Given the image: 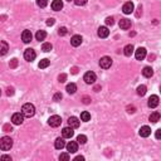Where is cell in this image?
I'll list each match as a JSON object with an SVG mask.
<instances>
[{
	"label": "cell",
	"mask_w": 161,
	"mask_h": 161,
	"mask_svg": "<svg viewBox=\"0 0 161 161\" xmlns=\"http://www.w3.org/2000/svg\"><path fill=\"white\" fill-rule=\"evenodd\" d=\"M22 113L25 117H33L35 113V107L32 103H25L22 107Z\"/></svg>",
	"instance_id": "obj_1"
},
{
	"label": "cell",
	"mask_w": 161,
	"mask_h": 161,
	"mask_svg": "<svg viewBox=\"0 0 161 161\" xmlns=\"http://www.w3.org/2000/svg\"><path fill=\"white\" fill-rule=\"evenodd\" d=\"M11 147H13V140L8 136L1 137V140H0V149L3 151H8V150H10Z\"/></svg>",
	"instance_id": "obj_2"
},
{
	"label": "cell",
	"mask_w": 161,
	"mask_h": 161,
	"mask_svg": "<svg viewBox=\"0 0 161 161\" xmlns=\"http://www.w3.org/2000/svg\"><path fill=\"white\" fill-rule=\"evenodd\" d=\"M83 79H84V82H86L87 84H93L96 82V79H97V76H96L95 72H87V73L84 74Z\"/></svg>",
	"instance_id": "obj_3"
},
{
	"label": "cell",
	"mask_w": 161,
	"mask_h": 161,
	"mask_svg": "<svg viewBox=\"0 0 161 161\" xmlns=\"http://www.w3.org/2000/svg\"><path fill=\"white\" fill-rule=\"evenodd\" d=\"M112 66V59L109 57H102L100 59V67L103 69H108Z\"/></svg>",
	"instance_id": "obj_4"
},
{
	"label": "cell",
	"mask_w": 161,
	"mask_h": 161,
	"mask_svg": "<svg viewBox=\"0 0 161 161\" xmlns=\"http://www.w3.org/2000/svg\"><path fill=\"white\" fill-rule=\"evenodd\" d=\"M37 57V53H35V50L34 49H25V52H24V58H25V61H28V62H33L35 59Z\"/></svg>",
	"instance_id": "obj_5"
},
{
	"label": "cell",
	"mask_w": 161,
	"mask_h": 161,
	"mask_svg": "<svg viewBox=\"0 0 161 161\" xmlns=\"http://www.w3.org/2000/svg\"><path fill=\"white\" fill-rule=\"evenodd\" d=\"M48 124H49V126H52V127H58V126H61V124H62V118L59 117L58 115L50 116L49 120H48Z\"/></svg>",
	"instance_id": "obj_6"
},
{
	"label": "cell",
	"mask_w": 161,
	"mask_h": 161,
	"mask_svg": "<svg viewBox=\"0 0 161 161\" xmlns=\"http://www.w3.org/2000/svg\"><path fill=\"white\" fill-rule=\"evenodd\" d=\"M24 115L23 113H14V115L11 116V122L14 125H22L24 122Z\"/></svg>",
	"instance_id": "obj_7"
},
{
	"label": "cell",
	"mask_w": 161,
	"mask_h": 161,
	"mask_svg": "<svg viewBox=\"0 0 161 161\" xmlns=\"http://www.w3.org/2000/svg\"><path fill=\"white\" fill-rule=\"evenodd\" d=\"M135 57H136L137 61H142V59L146 57V49H145V48H141V47H140L138 49L135 50Z\"/></svg>",
	"instance_id": "obj_8"
},
{
	"label": "cell",
	"mask_w": 161,
	"mask_h": 161,
	"mask_svg": "<svg viewBox=\"0 0 161 161\" xmlns=\"http://www.w3.org/2000/svg\"><path fill=\"white\" fill-rule=\"evenodd\" d=\"M67 150H68L69 154H74V152L78 151V143L76 141H69L67 143Z\"/></svg>",
	"instance_id": "obj_9"
},
{
	"label": "cell",
	"mask_w": 161,
	"mask_h": 161,
	"mask_svg": "<svg viewBox=\"0 0 161 161\" xmlns=\"http://www.w3.org/2000/svg\"><path fill=\"white\" fill-rule=\"evenodd\" d=\"M133 3L132 1H127L124 4V6H122V11L125 13V14H131V13L133 11Z\"/></svg>",
	"instance_id": "obj_10"
},
{
	"label": "cell",
	"mask_w": 161,
	"mask_h": 161,
	"mask_svg": "<svg viewBox=\"0 0 161 161\" xmlns=\"http://www.w3.org/2000/svg\"><path fill=\"white\" fill-rule=\"evenodd\" d=\"M147 105H149L150 108H155L159 106V97L156 95H152L150 98H149V102H147Z\"/></svg>",
	"instance_id": "obj_11"
},
{
	"label": "cell",
	"mask_w": 161,
	"mask_h": 161,
	"mask_svg": "<svg viewBox=\"0 0 161 161\" xmlns=\"http://www.w3.org/2000/svg\"><path fill=\"white\" fill-rule=\"evenodd\" d=\"M62 135H63V137L64 138H72L73 137V135H74V131L73 129L69 126V127H64L62 131Z\"/></svg>",
	"instance_id": "obj_12"
},
{
	"label": "cell",
	"mask_w": 161,
	"mask_h": 161,
	"mask_svg": "<svg viewBox=\"0 0 161 161\" xmlns=\"http://www.w3.org/2000/svg\"><path fill=\"white\" fill-rule=\"evenodd\" d=\"M138 133H140V136L141 137H149L151 135V129L149 126H142L141 129H140Z\"/></svg>",
	"instance_id": "obj_13"
},
{
	"label": "cell",
	"mask_w": 161,
	"mask_h": 161,
	"mask_svg": "<svg viewBox=\"0 0 161 161\" xmlns=\"http://www.w3.org/2000/svg\"><path fill=\"white\" fill-rule=\"evenodd\" d=\"M32 38H33V34H32L30 30H24L22 33V40L24 43H29V42L32 40Z\"/></svg>",
	"instance_id": "obj_14"
},
{
	"label": "cell",
	"mask_w": 161,
	"mask_h": 161,
	"mask_svg": "<svg viewBox=\"0 0 161 161\" xmlns=\"http://www.w3.org/2000/svg\"><path fill=\"white\" fill-rule=\"evenodd\" d=\"M109 35V30L107 27H100L98 28V37L100 38H107Z\"/></svg>",
	"instance_id": "obj_15"
},
{
	"label": "cell",
	"mask_w": 161,
	"mask_h": 161,
	"mask_svg": "<svg viewBox=\"0 0 161 161\" xmlns=\"http://www.w3.org/2000/svg\"><path fill=\"white\" fill-rule=\"evenodd\" d=\"M118 25H120L121 29H125V30H127V29L131 28V20H129V19H121L120 23H118Z\"/></svg>",
	"instance_id": "obj_16"
},
{
	"label": "cell",
	"mask_w": 161,
	"mask_h": 161,
	"mask_svg": "<svg viewBox=\"0 0 161 161\" xmlns=\"http://www.w3.org/2000/svg\"><path fill=\"white\" fill-rule=\"evenodd\" d=\"M71 44L73 47H78L82 44V37L80 35H73L71 38Z\"/></svg>",
	"instance_id": "obj_17"
},
{
	"label": "cell",
	"mask_w": 161,
	"mask_h": 161,
	"mask_svg": "<svg viewBox=\"0 0 161 161\" xmlns=\"http://www.w3.org/2000/svg\"><path fill=\"white\" fill-rule=\"evenodd\" d=\"M68 125L72 127V129H78V127H79V120L77 117H69Z\"/></svg>",
	"instance_id": "obj_18"
},
{
	"label": "cell",
	"mask_w": 161,
	"mask_h": 161,
	"mask_svg": "<svg viewBox=\"0 0 161 161\" xmlns=\"http://www.w3.org/2000/svg\"><path fill=\"white\" fill-rule=\"evenodd\" d=\"M135 48H133V45L132 44H127L125 48H124V53H125V56H127V57H131L133 54V50Z\"/></svg>",
	"instance_id": "obj_19"
},
{
	"label": "cell",
	"mask_w": 161,
	"mask_h": 161,
	"mask_svg": "<svg viewBox=\"0 0 161 161\" xmlns=\"http://www.w3.org/2000/svg\"><path fill=\"white\" fill-rule=\"evenodd\" d=\"M62 8H63V1H62V0H53V3H52V9L53 10L58 11V10H61Z\"/></svg>",
	"instance_id": "obj_20"
},
{
	"label": "cell",
	"mask_w": 161,
	"mask_h": 161,
	"mask_svg": "<svg viewBox=\"0 0 161 161\" xmlns=\"http://www.w3.org/2000/svg\"><path fill=\"white\" fill-rule=\"evenodd\" d=\"M142 74H143V77H146V78H150L154 76V71H152L151 67H145V68L142 69Z\"/></svg>",
	"instance_id": "obj_21"
},
{
	"label": "cell",
	"mask_w": 161,
	"mask_h": 161,
	"mask_svg": "<svg viewBox=\"0 0 161 161\" xmlns=\"http://www.w3.org/2000/svg\"><path fill=\"white\" fill-rule=\"evenodd\" d=\"M54 146H56V149L57 150H62L63 147L66 146V142H64V140L61 138V137H58L56 140V142H54Z\"/></svg>",
	"instance_id": "obj_22"
},
{
	"label": "cell",
	"mask_w": 161,
	"mask_h": 161,
	"mask_svg": "<svg viewBox=\"0 0 161 161\" xmlns=\"http://www.w3.org/2000/svg\"><path fill=\"white\" fill-rule=\"evenodd\" d=\"M160 113L159 112H152L151 115H150V117H149V120L152 122V124H156L157 121H160Z\"/></svg>",
	"instance_id": "obj_23"
},
{
	"label": "cell",
	"mask_w": 161,
	"mask_h": 161,
	"mask_svg": "<svg viewBox=\"0 0 161 161\" xmlns=\"http://www.w3.org/2000/svg\"><path fill=\"white\" fill-rule=\"evenodd\" d=\"M80 120H82L83 122H88L91 120V113L90 112H87V111H84L80 113Z\"/></svg>",
	"instance_id": "obj_24"
},
{
	"label": "cell",
	"mask_w": 161,
	"mask_h": 161,
	"mask_svg": "<svg viewBox=\"0 0 161 161\" xmlns=\"http://www.w3.org/2000/svg\"><path fill=\"white\" fill-rule=\"evenodd\" d=\"M50 64V61L49 59H42V61L39 62V64H38V67H39V68H42V69H44V68H47V67H48Z\"/></svg>",
	"instance_id": "obj_25"
},
{
	"label": "cell",
	"mask_w": 161,
	"mask_h": 161,
	"mask_svg": "<svg viewBox=\"0 0 161 161\" xmlns=\"http://www.w3.org/2000/svg\"><path fill=\"white\" fill-rule=\"evenodd\" d=\"M76 91H77V86H76L74 83H69L68 86H67V92H68L69 95H73V93H76Z\"/></svg>",
	"instance_id": "obj_26"
},
{
	"label": "cell",
	"mask_w": 161,
	"mask_h": 161,
	"mask_svg": "<svg viewBox=\"0 0 161 161\" xmlns=\"http://www.w3.org/2000/svg\"><path fill=\"white\" fill-rule=\"evenodd\" d=\"M45 37H47V33H45L44 30H38V32H37V34H35L37 40H44V39H45Z\"/></svg>",
	"instance_id": "obj_27"
},
{
	"label": "cell",
	"mask_w": 161,
	"mask_h": 161,
	"mask_svg": "<svg viewBox=\"0 0 161 161\" xmlns=\"http://www.w3.org/2000/svg\"><path fill=\"white\" fill-rule=\"evenodd\" d=\"M0 50H1V52H0V54H1V56H5L6 52L9 50V47H8L6 42H4V40L1 42V49H0Z\"/></svg>",
	"instance_id": "obj_28"
},
{
	"label": "cell",
	"mask_w": 161,
	"mask_h": 161,
	"mask_svg": "<svg viewBox=\"0 0 161 161\" xmlns=\"http://www.w3.org/2000/svg\"><path fill=\"white\" fill-rule=\"evenodd\" d=\"M146 91H147V88H146V86H143V84H141V86L137 87V95L138 96H145Z\"/></svg>",
	"instance_id": "obj_29"
},
{
	"label": "cell",
	"mask_w": 161,
	"mask_h": 161,
	"mask_svg": "<svg viewBox=\"0 0 161 161\" xmlns=\"http://www.w3.org/2000/svg\"><path fill=\"white\" fill-rule=\"evenodd\" d=\"M52 48H53V45L50 44V43H43V45H42V50H43V52H45V53L50 52V50H52Z\"/></svg>",
	"instance_id": "obj_30"
},
{
	"label": "cell",
	"mask_w": 161,
	"mask_h": 161,
	"mask_svg": "<svg viewBox=\"0 0 161 161\" xmlns=\"http://www.w3.org/2000/svg\"><path fill=\"white\" fill-rule=\"evenodd\" d=\"M77 141H78V143H80V145H84V143L87 142V137L84 136V135H79L77 137Z\"/></svg>",
	"instance_id": "obj_31"
},
{
	"label": "cell",
	"mask_w": 161,
	"mask_h": 161,
	"mask_svg": "<svg viewBox=\"0 0 161 161\" xmlns=\"http://www.w3.org/2000/svg\"><path fill=\"white\" fill-rule=\"evenodd\" d=\"M48 4V0H37V5L40 8H45Z\"/></svg>",
	"instance_id": "obj_32"
},
{
	"label": "cell",
	"mask_w": 161,
	"mask_h": 161,
	"mask_svg": "<svg viewBox=\"0 0 161 161\" xmlns=\"http://www.w3.org/2000/svg\"><path fill=\"white\" fill-rule=\"evenodd\" d=\"M71 157H69V152H64V154H61L59 156V160H64V161H68Z\"/></svg>",
	"instance_id": "obj_33"
},
{
	"label": "cell",
	"mask_w": 161,
	"mask_h": 161,
	"mask_svg": "<svg viewBox=\"0 0 161 161\" xmlns=\"http://www.w3.org/2000/svg\"><path fill=\"white\" fill-rule=\"evenodd\" d=\"M58 34L61 35V37L66 35V34H67V28H66V27H61V28L58 29Z\"/></svg>",
	"instance_id": "obj_34"
},
{
	"label": "cell",
	"mask_w": 161,
	"mask_h": 161,
	"mask_svg": "<svg viewBox=\"0 0 161 161\" xmlns=\"http://www.w3.org/2000/svg\"><path fill=\"white\" fill-rule=\"evenodd\" d=\"M106 24H107V25H113V24H115V20H113L112 16H108V18H106Z\"/></svg>",
	"instance_id": "obj_35"
},
{
	"label": "cell",
	"mask_w": 161,
	"mask_h": 161,
	"mask_svg": "<svg viewBox=\"0 0 161 161\" xmlns=\"http://www.w3.org/2000/svg\"><path fill=\"white\" fill-rule=\"evenodd\" d=\"M9 66H10V68H15V67L18 66V59H15V58H14V59H11Z\"/></svg>",
	"instance_id": "obj_36"
},
{
	"label": "cell",
	"mask_w": 161,
	"mask_h": 161,
	"mask_svg": "<svg viewBox=\"0 0 161 161\" xmlns=\"http://www.w3.org/2000/svg\"><path fill=\"white\" fill-rule=\"evenodd\" d=\"M88 1V0H74V4L76 5H78V6H80V5H84Z\"/></svg>",
	"instance_id": "obj_37"
},
{
	"label": "cell",
	"mask_w": 161,
	"mask_h": 161,
	"mask_svg": "<svg viewBox=\"0 0 161 161\" xmlns=\"http://www.w3.org/2000/svg\"><path fill=\"white\" fill-rule=\"evenodd\" d=\"M59 82H61V83H63V82H66V79H67V76L64 74V73H63V74H61V76H59Z\"/></svg>",
	"instance_id": "obj_38"
},
{
	"label": "cell",
	"mask_w": 161,
	"mask_h": 161,
	"mask_svg": "<svg viewBox=\"0 0 161 161\" xmlns=\"http://www.w3.org/2000/svg\"><path fill=\"white\" fill-rule=\"evenodd\" d=\"M155 137L157 138V140H161V129H159V130L155 132Z\"/></svg>",
	"instance_id": "obj_39"
},
{
	"label": "cell",
	"mask_w": 161,
	"mask_h": 161,
	"mask_svg": "<svg viewBox=\"0 0 161 161\" xmlns=\"http://www.w3.org/2000/svg\"><path fill=\"white\" fill-rule=\"evenodd\" d=\"M53 100H54V101H59V100H62V95H61V93H57V95H54Z\"/></svg>",
	"instance_id": "obj_40"
},
{
	"label": "cell",
	"mask_w": 161,
	"mask_h": 161,
	"mask_svg": "<svg viewBox=\"0 0 161 161\" xmlns=\"http://www.w3.org/2000/svg\"><path fill=\"white\" fill-rule=\"evenodd\" d=\"M54 23H56V20H54L53 18H50V19L47 20V25H53Z\"/></svg>",
	"instance_id": "obj_41"
},
{
	"label": "cell",
	"mask_w": 161,
	"mask_h": 161,
	"mask_svg": "<svg viewBox=\"0 0 161 161\" xmlns=\"http://www.w3.org/2000/svg\"><path fill=\"white\" fill-rule=\"evenodd\" d=\"M1 160H4V161H11V157H10V156H6V155H3L1 156Z\"/></svg>",
	"instance_id": "obj_42"
},
{
	"label": "cell",
	"mask_w": 161,
	"mask_h": 161,
	"mask_svg": "<svg viewBox=\"0 0 161 161\" xmlns=\"http://www.w3.org/2000/svg\"><path fill=\"white\" fill-rule=\"evenodd\" d=\"M127 112L133 113V112H135V107H127Z\"/></svg>",
	"instance_id": "obj_43"
},
{
	"label": "cell",
	"mask_w": 161,
	"mask_h": 161,
	"mask_svg": "<svg viewBox=\"0 0 161 161\" xmlns=\"http://www.w3.org/2000/svg\"><path fill=\"white\" fill-rule=\"evenodd\" d=\"M83 160H84L83 156H77V157L74 159V161H83Z\"/></svg>",
	"instance_id": "obj_44"
},
{
	"label": "cell",
	"mask_w": 161,
	"mask_h": 161,
	"mask_svg": "<svg viewBox=\"0 0 161 161\" xmlns=\"http://www.w3.org/2000/svg\"><path fill=\"white\" fill-rule=\"evenodd\" d=\"M77 72H78V69L76 68V67H74V68H72V73H73V74H76V73H77Z\"/></svg>",
	"instance_id": "obj_45"
},
{
	"label": "cell",
	"mask_w": 161,
	"mask_h": 161,
	"mask_svg": "<svg viewBox=\"0 0 161 161\" xmlns=\"http://www.w3.org/2000/svg\"><path fill=\"white\" fill-rule=\"evenodd\" d=\"M90 98H88V97H84V103H90Z\"/></svg>",
	"instance_id": "obj_46"
},
{
	"label": "cell",
	"mask_w": 161,
	"mask_h": 161,
	"mask_svg": "<svg viewBox=\"0 0 161 161\" xmlns=\"http://www.w3.org/2000/svg\"><path fill=\"white\" fill-rule=\"evenodd\" d=\"M13 93H14V92H13V88H9V90H8V95H13Z\"/></svg>",
	"instance_id": "obj_47"
},
{
	"label": "cell",
	"mask_w": 161,
	"mask_h": 161,
	"mask_svg": "<svg viewBox=\"0 0 161 161\" xmlns=\"http://www.w3.org/2000/svg\"><path fill=\"white\" fill-rule=\"evenodd\" d=\"M67 1H71V0H67Z\"/></svg>",
	"instance_id": "obj_48"
},
{
	"label": "cell",
	"mask_w": 161,
	"mask_h": 161,
	"mask_svg": "<svg viewBox=\"0 0 161 161\" xmlns=\"http://www.w3.org/2000/svg\"><path fill=\"white\" fill-rule=\"evenodd\" d=\"M160 91H161V88H160Z\"/></svg>",
	"instance_id": "obj_49"
}]
</instances>
